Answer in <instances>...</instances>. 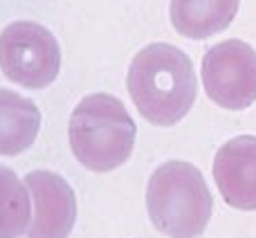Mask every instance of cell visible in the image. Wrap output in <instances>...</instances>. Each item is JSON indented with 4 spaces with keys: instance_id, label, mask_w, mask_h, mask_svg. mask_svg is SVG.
<instances>
[{
    "instance_id": "1",
    "label": "cell",
    "mask_w": 256,
    "mask_h": 238,
    "mask_svg": "<svg viewBox=\"0 0 256 238\" xmlns=\"http://www.w3.org/2000/svg\"><path fill=\"white\" fill-rule=\"evenodd\" d=\"M126 84L140 115L155 126H173L184 119L198 94L191 58L168 43L140 50L130 61Z\"/></svg>"
},
{
    "instance_id": "2",
    "label": "cell",
    "mask_w": 256,
    "mask_h": 238,
    "mask_svg": "<svg viewBox=\"0 0 256 238\" xmlns=\"http://www.w3.org/2000/svg\"><path fill=\"white\" fill-rule=\"evenodd\" d=\"M146 209L158 232L166 238H198L212 220L214 198L194 164L173 160L150 176Z\"/></svg>"
},
{
    "instance_id": "3",
    "label": "cell",
    "mask_w": 256,
    "mask_h": 238,
    "mask_svg": "<svg viewBox=\"0 0 256 238\" xmlns=\"http://www.w3.org/2000/svg\"><path fill=\"white\" fill-rule=\"evenodd\" d=\"M137 128L124 104L112 94H88L70 117V146L90 171H112L132 153Z\"/></svg>"
},
{
    "instance_id": "4",
    "label": "cell",
    "mask_w": 256,
    "mask_h": 238,
    "mask_svg": "<svg viewBox=\"0 0 256 238\" xmlns=\"http://www.w3.org/2000/svg\"><path fill=\"white\" fill-rule=\"evenodd\" d=\"M0 68L22 88H48L61 68V50L52 32L32 20H16L0 34Z\"/></svg>"
},
{
    "instance_id": "5",
    "label": "cell",
    "mask_w": 256,
    "mask_h": 238,
    "mask_svg": "<svg viewBox=\"0 0 256 238\" xmlns=\"http://www.w3.org/2000/svg\"><path fill=\"white\" fill-rule=\"evenodd\" d=\"M202 86L207 97L227 110H245L256 102V50L230 38L207 50L202 58Z\"/></svg>"
},
{
    "instance_id": "6",
    "label": "cell",
    "mask_w": 256,
    "mask_h": 238,
    "mask_svg": "<svg viewBox=\"0 0 256 238\" xmlns=\"http://www.w3.org/2000/svg\"><path fill=\"white\" fill-rule=\"evenodd\" d=\"M32 194L34 216L27 238H68L76 220V198L61 176L50 171H32L25 178Z\"/></svg>"
},
{
    "instance_id": "7",
    "label": "cell",
    "mask_w": 256,
    "mask_h": 238,
    "mask_svg": "<svg viewBox=\"0 0 256 238\" xmlns=\"http://www.w3.org/2000/svg\"><path fill=\"white\" fill-rule=\"evenodd\" d=\"M214 180L225 202L240 212H256V137L240 135L218 148Z\"/></svg>"
},
{
    "instance_id": "8",
    "label": "cell",
    "mask_w": 256,
    "mask_h": 238,
    "mask_svg": "<svg viewBox=\"0 0 256 238\" xmlns=\"http://www.w3.org/2000/svg\"><path fill=\"white\" fill-rule=\"evenodd\" d=\"M240 0H171V22L186 38H209L227 30Z\"/></svg>"
},
{
    "instance_id": "9",
    "label": "cell",
    "mask_w": 256,
    "mask_h": 238,
    "mask_svg": "<svg viewBox=\"0 0 256 238\" xmlns=\"http://www.w3.org/2000/svg\"><path fill=\"white\" fill-rule=\"evenodd\" d=\"M40 112L27 97L0 88V155H18L34 144Z\"/></svg>"
},
{
    "instance_id": "10",
    "label": "cell",
    "mask_w": 256,
    "mask_h": 238,
    "mask_svg": "<svg viewBox=\"0 0 256 238\" xmlns=\"http://www.w3.org/2000/svg\"><path fill=\"white\" fill-rule=\"evenodd\" d=\"M32 225V198L12 168L0 166V238H20Z\"/></svg>"
}]
</instances>
